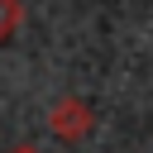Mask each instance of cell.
Returning <instances> with one entry per match:
<instances>
[{
  "mask_svg": "<svg viewBox=\"0 0 153 153\" xmlns=\"http://www.w3.org/2000/svg\"><path fill=\"white\" fill-rule=\"evenodd\" d=\"M53 134L57 139H81V134H91V124H96V115H91V105L86 100H76V96H67V100H57L53 105Z\"/></svg>",
  "mask_w": 153,
  "mask_h": 153,
  "instance_id": "1",
  "label": "cell"
},
{
  "mask_svg": "<svg viewBox=\"0 0 153 153\" xmlns=\"http://www.w3.org/2000/svg\"><path fill=\"white\" fill-rule=\"evenodd\" d=\"M14 153H33V148H14Z\"/></svg>",
  "mask_w": 153,
  "mask_h": 153,
  "instance_id": "3",
  "label": "cell"
},
{
  "mask_svg": "<svg viewBox=\"0 0 153 153\" xmlns=\"http://www.w3.org/2000/svg\"><path fill=\"white\" fill-rule=\"evenodd\" d=\"M19 19H24V5L19 0H0V43L19 29Z\"/></svg>",
  "mask_w": 153,
  "mask_h": 153,
  "instance_id": "2",
  "label": "cell"
}]
</instances>
